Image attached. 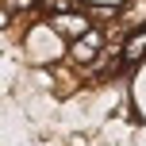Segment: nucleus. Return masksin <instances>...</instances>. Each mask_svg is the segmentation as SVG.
Here are the masks:
<instances>
[{"mask_svg": "<svg viewBox=\"0 0 146 146\" xmlns=\"http://www.w3.org/2000/svg\"><path fill=\"white\" fill-rule=\"evenodd\" d=\"M104 42H108V38H104V27H96V23L85 31V35H77L73 42H66V62H69V69H77V73L88 69V66L104 54Z\"/></svg>", "mask_w": 146, "mask_h": 146, "instance_id": "nucleus-1", "label": "nucleus"}, {"mask_svg": "<svg viewBox=\"0 0 146 146\" xmlns=\"http://www.w3.org/2000/svg\"><path fill=\"white\" fill-rule=\"evenodd\" d=\"M119 62H123V73L142 69V62H146V27H131L127 31L123 46H119Z\"/></svg>", "mask_w": 146, "mask_h": 146, "instance_id": "nucleus-2", "label": "nucleus"}]
</instances>
